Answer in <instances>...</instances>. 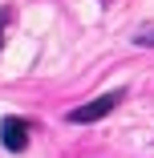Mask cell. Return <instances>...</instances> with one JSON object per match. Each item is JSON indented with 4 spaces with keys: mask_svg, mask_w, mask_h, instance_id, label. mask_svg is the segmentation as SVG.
Listing matches in <instances>:
<instances>
[{
    "mask_svg": "<svg viewBox=\"0 0 154 158\" xmlns=\"http://www.w3.org/2000/svg\"><path fill=\"white\" fill-rule=\"evenodd\" d=\"M0 146L12 150V154H20V150L28 146V122L16 118V114H8L4 122H0Z\"/></svg>",
    "mask_w": 154,
    "mask_h": 158,
    "instance_id": "cell-2",
    "label": "cell"
},
{
    "mask_svg": "<svg viewBox=\"0 0 154 158\" xmlns=\"http://www.w3.org/2000/svg\"><path fill=\"white\" fill-rule=\"evenodd\" d=\"M134 45H142V49L150 45L154 49V28H138V33H134Z\"/></svg>",
    "mask_w": 154,
    "mask_h": 158,
    "instance_id": "cell-3",
    "label": "cell"
},
{
    "mask_svg": "<svg viewBox=\"0 0 154 158\" xmlns=\"http://www.w3.org/2000/svg\"><path fill=\"white\" fill-rule=\"evenodd\" d=\"M8 20H12V8L4 4V8H0V49H4V33H8Z\"/></svg>",
    "mask_w": 154,
    "mask_h": 158,
    "instance_id": "cell-4",
    "label": "cell"
},
{
    "mask_svg": "<svg viewBox=\"0 0 154 158\" xmlns=\"http://www.w3.org/2000/svg\"><path fill=\"white\" fill-rule=\"evenodd\" d=\"M118 102H126V89H110V93H102V98H94V102H85V106L69 110V114H65V122H73V126L102 122L106 114H114V110H118Z\"/></svg>",
    "mask_w": 154,
    "mask_h": 158,
    "instance_id": "cell-1",
    "label": "cell"
}]
</instances>
